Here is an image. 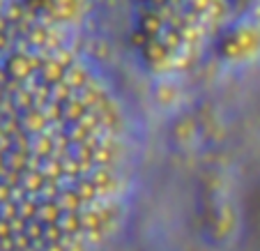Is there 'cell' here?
<instances>
[{
	"label": "cell",
	"mask_w": 260,
	"mask_h": 251,
	"mask_svg": "<svg viewBox=\"0 0 260 251\" xmlns=\"http://www.w3.org/2000/svg\"><path fill=\"white\" fill-rule=\"evenodd\" d=\"M129 118L64 33L0 14V251H46L60 228L90 251L118 224Z\"/></svg>",
	"instance_id": "cell-1"
}]
</instances>
